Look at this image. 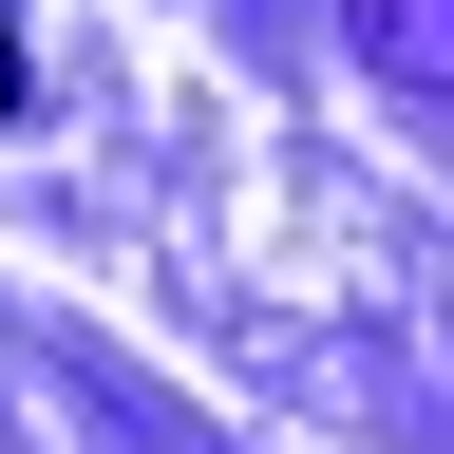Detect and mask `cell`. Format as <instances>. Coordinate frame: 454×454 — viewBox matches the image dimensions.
<instances>
[{
    "label": "cell",
    "instance_id": "1",
    "mask_svg": "<svg viewBox=\"0 0 454 454\" xmlns=\"http://www.w3.org/2000/svg\"><path fill=\"white\" fill-rule=\"evenodd\" d=\"M0 95H20V38H0Z\"/></svg>",
    "mask_w": 454,
    "mask_h": 454
}]
</instances>
